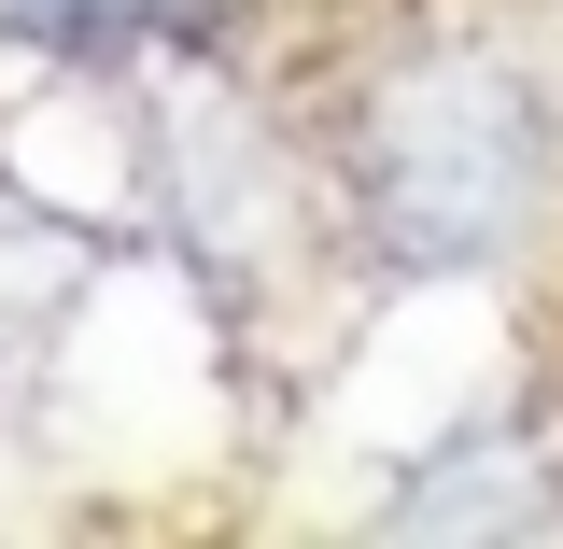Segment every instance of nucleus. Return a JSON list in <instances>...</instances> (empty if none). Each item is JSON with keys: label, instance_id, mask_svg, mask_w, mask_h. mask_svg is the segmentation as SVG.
Listing matches in <instances>:
<instances>
[{"label": "nucleus", "instance_id": "1", "mask_svg": "<svg viewBox=\"0 0 563 549\" xmlns=\"http://www.w3.org/2000/svg\"><path fill=\"white\" fill-rule=\"evenodd\" d=\"M339 169H352L366 240L409 282H465L493 254H521L536 211H550V99L493 43H437V57H395L352 99Z\"/></svg>", "mask_w": 563, "mask_h": 549}, {"label": "nucleus", "instance_id": "2", "mask_svg": "<svg viewBox=\"0 0 563 549\" xmlns=\"http://www.w3.org/2000/svg\"><path fill=\"white\" fill-rule=\"evenodd\" d=\"M380 536H563V437L536 422H465L422 465H395Z\"/></svg>", "mask_w": 563, "mask_h": 549}, {"label": "nucleus", "instance_id": "3", "mask_svg": "<svg viewBox=\"0 0 563 549\" xmlns=\"http://www.w3.org/2000/svg\"><path fill=\"white\" fill-rule=\"evenodd\" d=\"M155 155H169V240H184V254L225 282V268H240V254L282 226V169H268V141L240 128L211 85H184V99H155Z\"/></svg>", "mask_w": 563, "mask_h": 549}, {"label": "nucleus", "instance_id": "4", "mask_svg": "<svg viewBox=\"0 0 563 549\" xmlns=\"http://www.w3.org/2000/svg\"><path fill=\"white\" fill-rule=\"evenodd\" d=\"M240 0H0V43L57 70H128V57H211Z\"/></svg>", "mask_w": 563, "mask_h": 549}]
</instances>
